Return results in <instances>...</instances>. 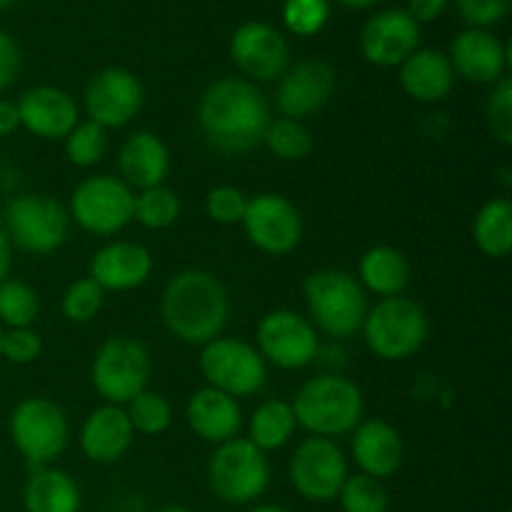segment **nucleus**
Wrapping results in <instances>:
<instances>
[{"label": "nucleus", "instance_id": "f257e3e1", "mask_svg": "<svg viewBox=\"0 0 512 512\" xmlns=\"http://www.w3.org/2000/svg\"><path fill=\"white\" fill-rule=\"evenodd\" d=\"M200 130L215 150L248 153L270 125V105L250 80L220 78L208 85L198 105Z\"/></svg>", "mask_w": 512, "mask_h": 512}, {"label": "nucleus", "instance_id": "f03ea898", "mask_svg": "<svg viewBox=\"0 0 512 512\" xmlns=\"http://www.w3.org/2000/svg\"><path fill=\"white\" fill-rule=\"evenodd\" d=\"M230 300L225 285L208 270H180L168 280L160 300L163 323L180 343L208 345L228 323Z\"/></svg>", "mask_w": 512, "mask_h": 512}, {"label": "nucleus", "instance_id": "7ed1b4c3", "mask_svg": "<svg viewBox=\"0 0 512 512\" xmlns=\"http://www.w3.org/2000/svg\"><path fill=\"white\" fill-rule=\"evenodd\" d=\"M295 423L318 438H340L363 423L365 400L345 375L325 373L310 378L293 398Z\"/></svg>", "mask_w": 512, "mask_h": 512}, {"label": "nucleus", "instance_id": "20e7f679", "mask_svg": "<svg viewBox=\"0 0 512 512\" xmlns=\"http://www.w3.org/2000/svg\"><path fill=\"white\" fill-rule=\"evenodd\" d=\"M303 298L313 328L330 338H353L368 315V295L363 285L345 270H318L303 283Z\"/></svg>", "mask_w": 512, "mask_h": 512}, {"label": "nucleus", "instance_id": "39448f33", "mask_svg": "<svg viewBox=\"0 0 512 512\" xmlns=\"http://www.w3.org/2000/svg\"><path fill=\"white\" fill-rule=\"evenodd\" d=\"M360 330L370 353L380 360L400 363L423 348L428 338V315L413 298L393 295L368 310Z\"/></svg>", "mask_w": 512, "mask_h": 512}, {"label": "nucleus", "instance_id": "423d86ee", "mask_svg": "<svg viewBox=\"0 0 512 512\" xmlns=\"http://www.w3.org/2000/svg\"><path fill=\"white\" fill-rule=\"evenodd\" d=\"M150 353L140 340L128 335L108 338L95 353L90 365V380L100 398L108 405H128L138 393L148 388Z\"/></svg>", "mask_w": 512, "mask_h": 512}, {"label": "nucleus", "instance_id": "0eeeda50", "mask_svg": "<svg viewBox=\"0 0 512 512\" xmlns=\"http://www.w3.org/2000/svg\"><path fill=\"white\" fill-rule=\"evenodd\" d=\"M213 493L228 505H248L270 485V463L263 450L248 438H233L218 445L208 465Z\"/></svg>", "mask_w": 512, "mask_h": 512}, {"label": "nucleus", "instance_id": "6e6552de", "mask_svg": "<svg viewBox=\"0 0 512 512\" xmlns=\"http://www.w3.org/2000/svg\"><path fill=\"white\" fill-rule=\"evenodd\" d=\"M5 235L10 243L33 255L55 253L65 243L70 215L60 200L40 193L18 195L5 208Z\"/></svg>", "mask_w": 512, "mask_h": 512}, {"label": "nucleus", "instance_id": "1a4fd4ad", "mask_svg": "<svg viewBox=\"0 0 512 512\" xmlns=\"http://www.w3.org/2000/svg\"><path fill=\"white\" fill-rule=\"evenodd\" d=\"M68 438V418L53 400L25 398L10 413V440L33 468L58 460L68 448Z\"/></svg>", "mask_w": 512, "mask_h": 512}, {"label": "nucleus", "instance_id": "9d476101", "mask_svg": "<svg viewBox=\"0 0 512 512\" xmlns=\"http://www.w3.org/2000/svg\"><path fill=\"white\" fill-rule=\"evenodd\" d=\"M200 373L208 380V388L238 400L263 390L265 380H268V363L245 340L215 338L203 345Z\"/></svg>", "mask_w": 512, "mask_h": 512}, {"label": "nucleus", "instance_id": "9b49d317", "mask_svg": "<svg viewBox=\"0 0 512 512\" xmlns=\"http://www.w3.org/2000/svg\"><path fill=\"white\" fill-rule=\"evenodd\" d=\"M290 483L300 498L310 503H330L338 498L348 478V458L330 438L310 435L293 450L288 463Z\"/></svg>", "mask_w": 512, "mask_h": 512}, {"label": "nucleus", "instance_id": "f8f14e48", "mask_svg": "<svg viewBox=\"0 0 512 512\" xmlns=\"http://www.w3.org/2000/svg\"><path fill=\"white\" fill-rule=\"evenodd\" d=\"M133 190L113 175L85 178L70 198L68 215L93 235H115L133 223Z\"/></svg>", "mask_w": 512, "mask_h": 512}, {"label": "nucleus", "instance_id": "ddd939ff", "mask_svg": "<svg viewBox=\"0 0 512 512\" xmlns=\"http://www.w3.org/2000/svg\"><path fill=\"white\" fill-rule=\"evenodd\" d=\"M258 353L280 370H303L318 358V330L293 310H273L258 323Z\"/></svg>", "mask_w": 512, "mask_h": 512}, {"label": "nucleus", "instance_id": "4468645a", "mask_svg": "<svg viewBox=\"0 0 512 512\" xmlns=\"http://www.w3.org/2000/svg\"><path fill=\"white\" fill-rule=\"evenodd\" d=\"M243 228L250 243L270 255L293 253L303 240V218L298 208L280 193H260L248 198Z\"/></svg>", "mask_w": 512, "mask_h": 512}, {"label": "nucleus", "instance_id": "2eb2a0df", "mask_svg": "<svg viewBox=\"0 0 512 512\" xmlns=\"http://www.w3.org/2000/svg\"><path fill=\"white\" fill-rule=\"evenodd\" d=\"M145 100L138 75L125 68H105L85 88V110L93 123L108 128H123L140 113Z\"/></svg>", "mask_w": 512, "mask_h": 512}, {"label": "nucleus", "instance_id": "dca6fc26", "mask_svg": "<svg viewBox=\"0 0 512 512\" xmlns=\"http://www.w3.org/2000/svg\"><path fill=\"white\" fill-rule=\"evenodd\" d=\"M230 55L235 65L258 83L278 80L290 63V50L283 33L260 20H250L235 30L230 38Z\"/></svg>", "mask_w": 512, "mask_h": 512}, {"label": "nucleus", "instance_id": "f3484780", "mask_svg": "<svg viewBox=\"0 0 512 512\" xmlns=\"http://www.w3.org/2000/svg\"><path fill=\"white\" fill-rule=\"evenodd\" d=\"M420 25L408 15V10L390 8L373 15L360 35V50L365 60L380 68L403 65L418 50Z\"/></svg>", "mask_w": 512, "mask_h": 512}, {"label": "nucleus", "instance_id": "a211bd4d", "mask_svg": "<svg viewBox=\"0 0 512 512\" xmlns=\"http://www.w3.org/2000/svg\"><path fill=\"white\" fill-rule=\"evenodd\" d=\"M335 93V70L325 60H303L280 75L278 108L283 118L300 120L328 105Z\"/></svg>", "mask_w": 512, "mask_h": 512}, {"label": "nucleus", "instance_id": "6ab92c4d", "mask_svg": "<svg viewBox=\"0 0 512 512\" xmlns=\"http://www.w3.org/2000/svg\"><path fill=\"white\" fill-rule=\"evenodd\" d=\"M453 73L475 85H495L508 70V48L483 28H468L450 48Z\"/></svg>", "mask_w": 512, "mask_h": 512}, {"label": "nucleus", "instance_id": "aec40b11", "mask_svg": "<svg viewBox=\"0 0 512 512\" xmlns=\"http://www.w3.org/2000/svg\"><path fill=\"white\" fill-rule=\"evenodd\" d=\"M15 105L20 125L43 140H65V135L80 123L75 100L53 85H35Z\"/></svg>", "mask_w": 512, "mask_h": 512}, {"label": "nucleus", "instance_id": "412c9836", "mask_svg": "<svg viewBox=\"0 0 512 512\" xmlns=\"http://www.w3.org/2000/svg\"><path fill=\"white\" fill-rule=\"evenodd\" d=\"M150 273H153L150 250L128 240L105 245L90 260V278L103 290H113V293L140 288L150 278Z\"/></svg>", "mask_w": 512, "mask_h": 512}, {"label": "nucleus", "instance_id": "4be33fe9", "mask_svg": "<svg viewBox=\"0 0 512 512\" xmlns=\"http://www.w3.org/2000/svg\"><path fill=\"white\" fill-rule=\"evenodd\" d=\"M133 425L120 405H100L80 428V450L90 463H118L133 445Z\"/></svg>", "mask_w": 512, "mask_h": 512}, {"label": "nucleus", "instance_id": "5701e85b", "mask_svg": "<svg viewBox=\"0 0 512 512\" xmlns=\"http://www.w3.org/2000/svg\"><path fill=\"white\" fill-rule=\"evenodd\" d=\"M405 458V445L398 430L388 420H363L353 430V460L363 475L390 478L400 470Z\"/></svg>", "mask_w": 512, "mask_h": 512}, {"label": "nucleus", "instance_id": "b1692460", "mask_svg": "<svg viewBox=\"0 0 512 512\" xmlns=\"http://www.w3.org/2000/svg\"><path fill=\"white\" fill-rule=\"evenodd\" d=\"M185 418H188L190 430L200 440L223 445L238 438L240 425H243V410H240L238 400L230 398V395L215 388H203L188 400Z\"/></svg>", "mask_w": 512, "mask_h": 512}, {"label": "nucleus", "instance_id": "393cba45", "mask_svg": "<svg viewBox=\"0 0 512 512\" xmlns=\"http://www.w3.org/2000/svg\"><path fill=\"white\" fill-rule=\"evenodd\" d=\"M118 165L123 183L130 190L158 188L170 173V150L155 133L138 130L120 148Z\"/></svg>", "mask_w": 512, "mask_h": 512}, {"label": "nucleus", "instance_id": "a878e982", "mask_svg": "<svg viewBox=\"0 0 512 512\" xmlns=\"http://www.w3.org/2000/svg\"><path fill=\"white\" fill-rule=\"evenodd\" d=\"M455 73L448 55L438 50H415L400 65V85L418 103H438L453 90Z\"/></svg>", "mask_w": 512, "mask_h": 512}, {"label": "nucleus", "instance_id": "bb28decb", "mask_svg": "<svg viewBox=\"0 0 512 512\" xmlns=\"http://www.w3.org/2000/svg\"><path fill=\"white\" fill-rule=\"evenodd\" d=\"M80 488L68 473L58 468H35L23 488L25 512H80Z\"/></svg>", "mask_w": 512, "mask_h": 512}, {"label": "nucleus", "instance_id": "cd10ccee", "mask_svg": "<svg viewBox=\"0 0 512 512\" xmlns=\"http://www.w3.org/2000/svg\"><path fill=\"white\" fill-rule=\"evenodd\" d=\"M360 283L370 290V293L380 295V298H393V295H403V290L410 283V263L398 248L390 245H375V248L365 250L358 265Z\"/></svg>", "mask_w": 512, "mask_h": 512}, {"label": "nucleus", "instance_id": "c85d7f7f", "mask_svg": "<svg viewBox=\"0 0 512 512\" xmlns=\"http://www.w3.org/2000/svg\"><path fill=\"white\" fill-rule=\"evenodd\" d=\"M473 240L488 258H508L512 250V203L508 198H493L478 210Z\"/></svg>", "mask_w": 512, "mask_h": 512}, {"label": "nucleus", "instance_id": "c756f323", "mask_svg": "<svg viewBox=\"0 0 512 512\" xmlns=\"http://www.w3.org/2000/svg\"><path fill=\"white\" fill-rule=\"evenodd\" d=\"M295 428V413L293 405L288 400H265L263 405H258V410L253 413L250 420V443L258 450L268 453V450H280L283 445L290 443Z\"/></svg>", "mask_w": 512, "mask_h": 512}, {"label": "nucleus", "instance_id": "7c9ffc66", "mask_svg": "<svg viewBox=\"0 0 512 512\" xmlns=\"http://www.w3.org/2000/svg\"><path fill=\"white\" fill-rule=\"evenodd\" d=\"M263 143L268 145L275 158L285 160V163H298L313 153V135L300 120L293 118L270 120Z\"/></svg>", "mask_w": 512, "mask_h": 512}, {"label": "nucleus", "instance_id": "2f4dec72", "mask_svg": "<svg viewBox=\"0 0 512 512\" xmlns=\"http://www.w3.org/2000/svg\"><path fill=\"white\" fill-rule=\"evenodd\" d=\"M180 218V198L165 185L140 190L133 200V220L148 230H165Z\"/></svg>", "mask_w": 512, "mask_h": 512}, {"label": "nucleus", "instance_id": "473e14b6", "mask_svg": "<svg viewBox=\"0 0 512 512\" xmlns=\"http://www.w3.org/2000/svg\"><path fill=\"white\" fill-rule=\"evenodd\" d=\"M40 313V298L23 280L0 283V323L8 328H30Z\"/></svg>", "mask_w": 512, "mask_h": 512}, {"label": "nucleus", "instance_id": "72a5a7b5", "mask_svg": "<svg viewBox=\"0 0 512 512\" xmlns=\"http://www.w3.org/2000/svg\"><path fill=\"white\" fill-rule=\"evenodd\" d=\"M125 415H128L135 433L140 435H163L173 423V408L165 400V395L148 388L130 400Z\"/></svg>", "mask_w": 512, "mask_h": 512}, {"label": "nucleus", "instance_id": "f704fd0d", "mask_svg": "<svg viewBox=\"0 0 512 512\" xmlns=\"http://www.w3.org/2000/svg\"><path fill=\"white\" fill-rule=\"evenodd\" d=\"M343 512H388L390 495L383 480L370 475H348L338 493Z\"/></svg>", "mask_w": 512, "mask_h": 512}, {"label": "nucleus", "instance_id": "c9c22d12", "mask_svg": "<svg viewBox=\"0 0 512 512\" xmlns=\"http://www.w3.org/2000/svg\"><path fill=\"white\" fill-rule=\"evenodd\" d=\"M105 150H108V130L93 120L78 123L65 135V158L75 168H93L103 160Z\"/></svg>", "mask_w": 512, "mask_h": 512}, {"label": "nucleus", "instance_id": "e433bc0d", "mask_svg": "<svg viewBox=\"0 0 512 512\" xmlns=\"http://www.w3.org/2000/svg\"><path fill=\"white\" fill-rule=\"evenodd\" d=\"M105 300V290L95 283L93 278H80L65 290L63 295V315L70 320V323H90L95 315L100 313Z\"/></svg>", "mask_w": 512, "mask_h": 512}, {"label": "nucleus", "instance_id": "4c0bfd02", "mask_svg": "<svg viewBox=\"0 0 512 512\" xmlns=\"http://www.w3.org/2000/svg\"><path fill=\"white\" fill-rule=\"evenodd\" d=\"M330 18L328 0H285L283 20L290 33L315 35L325 28Z\"/></svg>", "mask_w": 512, "mask_h": 512}, {"label": "nucleus", "instance_id": "58836bf2", "mask_svg": "<svg viewBox=\"0 0 512 512\" xmlns=\"http://www.w3.org/2000/svg\"><path fill=\"white\" fill-rule=\"evenodd\" d=\"M488 128L500 145H512V80L508 75L493 85L488 100Z\"/></svg>", "mask_w": 512, "mask_h": 512}, {"label": "nucleus", "instance_id": "ea45409f", "mask_svg": "<svg viewBox=\"0 0 512 512\" xmlns=\"http://www.w3.org/2000/svg\"><path fill=\"white\" fill-rule=\"evenodd\" d=\"M248 208V195L233 185H220L205 195V213L220 225H235L243 220Z\"/></svg>", "mask_w": 512, "mask_h": 512}, {"label": "nucleus", "instance_id": "a19ab883", "mask_svg": "<svg viewBox=\"0 0 512 512\" xmlns=\"http://www.w3.org/2000/svg\"><path fill=\"white\" fill-rule=\"evenodd\" d=\"M43 353V340L33 328H8L3 333L0 358L13 365H30Z\"/></svg>", "mask_w": 512, "mask_h": 512}, {"label": "nucleus", "instance_id": "79ce46f5", "mask_svg": "<svg viewBox=\"0 0 512 512\" xmlns=\"http://www.w3.org/2000/svg\"><path fill=\"white\" fill-rule=\"evenodd\" d=\"M460 15L470 23V28H488L508 15L512 0H455Z\"/></svg>", "mask_w": 512, "mask_h": 512}, {"label": "nucleus", "instance_id": "37998d69", "mask_svg": "<svg viewBox=\"0 0 512 512\" xmlns=\"http://www.w3.org/2000/svg\"><path fill=\"white\" fill-rule=\"evenodd\" d=\"M20 70V50L8 33L0 30V93L15 83Z\"/></svg>", "mask_w": 512, "mask_h": 512}, {"label": "nucleus", "instance_id": "c03bdc74", "mask_svg": "<svg viewBox=\"0 0 512 512\" xmlns=\"http://www.w3.org/2000/svg\"><path fill=\"white\" fill-rule=\"evenodd\" d=\"M448 8V0H408V15L415 23H433Z\"/></svg>", "mask_w": 512, "mask_h": 512}, {"label": "nucleus", "instance_id": "a18cd8bd", "mask_svg": "<svg viewBox=\"0 0 512 512\" xmlns=\"http://www.w3.org/2000/svg\"><path fill=\"white\" fill-rule=\"evenodd\" d=\"M20 128L18 105L10 100H0V138H8Z\"/></svg>", "mask_w": 512, "mask_h": 512}, {"label": "nucleus", "instance_id": "49530a36", "mask_svg": "<svg viewBox=\"0 0 512 512\" xmlns=\"http://www.w3.org/2000/svg\"><path fill=\"white\" fill-rule=\"evenodd\" d=\"M10 265H13V243H10V238L5 235V230L0 228V283L8 280Z\"/></svg>", "mask_w": 512, "mask_h": 512}, {"label": "nucleus", "instance_id": "de8ad7c7", "mask_svg": "<svg viewBox=\"0 0 512 512\" xmlns=\"http://www.w3.org/2000/svg\"><path fill=\"white\" fill-rule=\"evenodd\" d=\"M343 5H350V8H368V5H375L378 0H340Z\"/></svg>", "mask_w": 512, "mask_h": 512}, {"label": "nucleus", "instance_id": "09e8293b", "mask_svg": "<svg viewBox=\"0 0 512 512\" xmlns=\"http://www.w3.org/2000/svg\"><path fill=\"white\" fill-rule=\"evenodd\" d=\"M250 512H288V510L280 508V505H258V508H253Z\"/></svg>", "mask_w": 512, "mask_h": 512}, {"label": "nucleus", "instance_id": "8fccbe9b", "mask_svg": "<svg viewBox=\"0 0 512 512\" xmlns=\"http://www.w3.org/2000/svg\"><path fill=\"white\" fill-rule=\"evenodd\" d=\"M160 512H193V510H188V508H180V505H173V508H163Z\"/></svg>", "mask_w": 512, "mask_h": 512}, {"label": "nucleus", "instance_id": "3c124183", "mask_svg": "<svg viewBox=\"0 0 512 512\" xmlns=\"http://www.w3.org/2000/svg\"><path fill=\"white\" fill-rule=\"evenodd\" d=\"M10 3H13V0H0V10H3V8H8Z\"/></svg>", "mask_w": 512, "mask_h": 512}, {"label": "nucleus", "instance_id": "603ef678", "mask_svg": "<svg viewBox=\"0 0 512 512\" xmlns=\"http://www.w3.org/2000/svg\"><path fill=\"white\" fill-rule=\"evenodd\" d=\"M3 333L5 330H3V325H0V345H3Z\"/></svg>", "mask_w": 512, "mask_h": 512}, {"label": "nucleus", "instance_id": "864d4df0", "mask_svg": "<svg viewBox=\"0 0 512 512\" xmlns=\"http://www.w3.org/2000/svg\"><path fill=\"white\" fill-rule=\"evenodd\" d=\"M508 512H510V510H508Z\"/></svg>", "mask_w": 512, "mask_h": 512}]
</instances>
